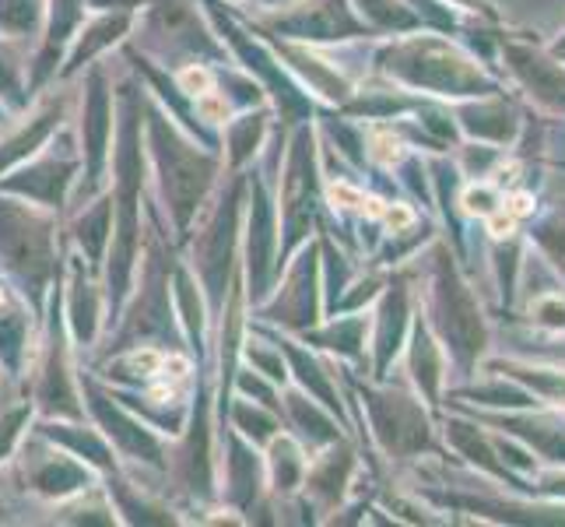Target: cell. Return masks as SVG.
<instances>
[{
  "mask_svg": "<svg viewBox=\"0 0 565 527\" xmlns=\"http://www.w3.org/2000/svg\"><path fill=\"white\" fill-rule=\"evenodd\" d=\"M198 113L204 116V120H225V99L207 88V92L198 95Z\"/></svg>",
  "mask_w": 565,
  "mask_h": 527,
  "instance_id": "obj_1",
  "label": "cell"
},
{
  "mask_svg": "<svg viewBox=\"0 0 565 527\" xmlns=\"http://www.w3.org/2000/svg\"><path fill=\"white\" fill-rule=\"evenodd\" d=\"M376 159H383V162L397 159V145L390 138H376Z\"/></svg>",
  "mask_w": 565,
  "mask_h": 527,
  "instance_id": "obj_7",
  "label": "cell"
},
{
  "mask_svg": "<svg viewBox=\"0 0 565 527\" xmlns=\"http://www.w3.org/2000/svg\"><path fill=\"white\" fill-rule=\"evenodd\" d=\"M330 201L341 204V208H355V204H362V193L355 187H348V183H334V187H330Z\"/></svg>",
  "mask_w": 565,
  "mask_h": 527,
  "instance_id": "obj_3",
  "label": "cell"
},
{
  "mask_svg": "<svg viewBox=\"0 0 565 527\" xmlns=\"http://www.w3.org/2000/svg\"><path fill=\"white\" fill-rule=\"evenodd\" d=\"M151 398H154V401H166V398H172V387H166V383H162V387H154V390H151Z\"/></svg>",
  "mask_w": 565,
  "mask_h": 527,
  "instance_id": "obj_8",
  "label": "cell"
},
{
  "mask_svg": "<svg viewBox=\"0 0 565 527\" xmlns=\"http://www.w3.org/2000/svg\"><path fill=\"white\" fill-rule=\"evenodd\" d=\"M162 373H166V380H186V373H190V362L183 359V356H169V359H162Z\"/></svg>",
  "mask_w": 565,
  "mask_h": 527,
  "instance_id": "obj_4",
  "label": "cell"
},
{
  "mask_svg": "<svg viewBox=\"0 0 565 527\" xmlns=\"http://www.w3.org/2000/svg\"><path fill=\"white\" fill-rule=\"evenodd\" d=\"M386 222H390V229L412 225V211H407V208H390V211H386Z\"/></svg>",
  "mask_w": 565,
  "mask_h": 527,
  "instance_id": "obj_6",
  "label": "cell"
},
{
  "mask_svg": "<svg viewBox=\"0 0 565 527\" xmlns=\"http://www.w3.org/2000/svg\"><path fill=\"white\" fill-rule=\"evenodd\" d=\"M134 366L145 369V373H154V369L162 366V359L154 356V351H138V356H134Z\"/></svg>",
  "mask_w": 565,
  "mask_h": 527,
  "instance_id": "obj_5",
  "label": "cell"
},
{
  "mask_svg": "<svg viewBox=\"0 0 565 527\" xmlns=\"http://www.w3.org/2000/svg\"><path fill=\"white\" fill-rule=\"evenodd\" d=\"M180 85H183L186 92H193V95H201V92L211 88V74H207L204 67H186V71L180 74Z\"/></svg>",
  "mask_w": 565,
  "mask_h": 527,
  "instance_id": "obj_2",
  "label": "cell"
}]
</instances>
